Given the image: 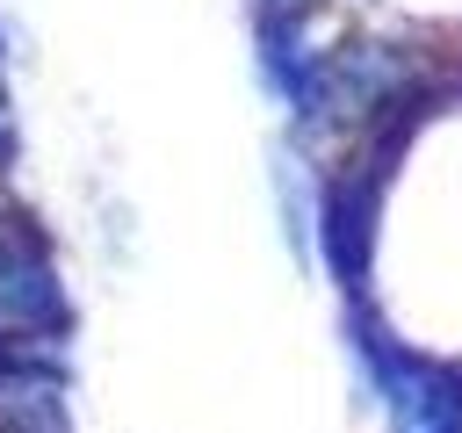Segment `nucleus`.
<instances>
[{
	"mask_svg": "<svg viewBox=\"0 0 462 433\" xmlns=\"http://www.w3.org/2000/svg\"><path fill=\"white\" fill-rule=\"evenodd\" d=\"M0 325L7 332L58 325V289H51L43 260H0Z\"/></svg>",
	"mask_w": 462,
	"mask_h": 433,
	"instance_id": "obj_1",
	"label": "nucleus"
}]
</instances>
